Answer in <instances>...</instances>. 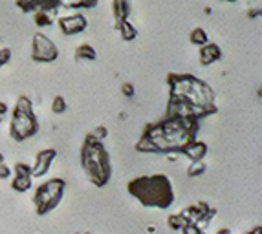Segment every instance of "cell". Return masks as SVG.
Listing matches in <instances>:
<instances>
[{
    "label": "cell",
    "instance_id": "6da1fadb",
    "mask_svg": "<svg viewBox=\"0 0 262 234\" xmlns=\"http://www.w3.org/2000/svg\"><path fill=\"white\" fill-rule=\"evenodd\" d=\"M169 104L165 117H189L204 119L216 113L214 90L202 79L189 74H170L167 77Z\"/></svg>",
    "mask_w": 262,
    "mask_h": 234
},
{
    "label": "cell",
    "instance_id": "7a4b0ae2",
    "mask_svg": "<svg viewBox=\"0 0 262 234\" xmlns=\"http://www.w3.org/2000/svg\"><path fill=\"white\" fill-rule=\"evenodd\" d=\"M198 121L189 117H163L149 125L136 143V150L145 154H182L191 141L196 139Z\"/></svg>",
    "mask_w": 262,
    "mask_h": 234
},
{
    "label": "cell",
    "instance_id": "3957f363",
    "mask_svg": "<svg viewBox=\"0 0 262 234\" xmlns=\"http://www.w3.org/2000/svg\"><path fill=\"white\" fill-rule=\"evenodd\" d=\"M128 194L134 196L145 207L169 208L174 203V189L172 183L163 174L140 176L128 183Z\"/></svg>",
    "mask_w": 262,
    "mask_h": 234
},
{
    "label": "cell",
    "instance_id": "277c9868",
    "mask_svg": "<svg viewBox=\"0 0 262 234\" xmlns=\"http://www.w3.org/2000/svg\"><path fill=\"white\" fill-rule=\"evenodd\" d=\"M81 167L90 183L96 186H105L112 176L110 154L105 148V143H99L90 135H86L81 147Z\"/></svg>",
    "mask_w": 262,
    "mask_h": 234
},
{
    "label": "cell",
    "instance_id": "5b68a950",
    "mask_svg": "<svg viewBox=\"0 0 262 234\" xmlns=\"http://www.w3.org/2000/svg\"><path fill=\"white\" fill-rule=\"evenodd\" d=\"M39 132V119L33 112V103L28 96H20L15 104L11 121H9V135L11 139L22 143Z\"/></svg>",
    "mask_w": 262,
    "mask_h": 234
},
{
    "label": "cell",
    "instance_id": "8992f818",
    "mask_svg": "<svg viewBox=\"0 0 262 234\" xmlns=\"http://www.w3.org/2000/svg\"><path fill=\"white\" fill-rule=\"evenodd\" d=\"M66 191V183L61 178H52L37 186L35 196H33V205L39 214H48L50 210L61 203L62 196Z\"/></svg>",
    "mask_w": 262,
    "mask_h": 234
},
{
    "label": "cell",
    "instance_id": "52a82bcc",
    "mask_svg": "<svg viewBox=\"0 0 262 234\" xmlns=\"http://www.w3.org/2000/svg\"><path fill=\"white\" fill-rule=\"evenodd\" d=\"M57 57H59V50L50 37H46L44 33L33 35V40H31V59L33 61L48 64V62L57 61Z\"/></svg>",
    "mask_w": 262,
    "mask_h": 234
},
{
    "label": "cell",
    "instance_id": "ba28073f",
    "mask_svg": "<svg viewBox=\"0 0 262 234\" xmlns=\"http://www.w3.org/2000/svg\"><path fill=\"white\" fill-rule=\"evenodd\" d=\"M57 24L61 28L62 35H79L83 33L84 30L88 28V20L81 11H75V13H68V15H61L57 18Z\"/></svg>",
    "mask_w": 262,
    "mask_h": 234
},
{
    "label": "cell",
    "instance_id": "9c48e42d",
    "mask_svg": "<svg viewBox=\"0 0 262 234\" xmlns=\"http://www.w3.org/2000/svg\"><path fill=\"white\" fill-rule=\"evenodd\" d=\"M57 157L55 148H44L35 156V163L31 165V178H42L50 172L53 161Z\"/></svg>",
    "mask_w": 262,
    "mask_h": 234
},
{
    "label": "cell",
    "instance_id": "30bf717a",
    "mask_svg": "<svg viewBox=\"0 0 262 234\" xmlns=\"http://www.w3.org/2000/svg\"><path fill=\"white\" fill-rule=\"evenodd\" d=\"M15 4L24 13H35V11H55L61 9V0H15Z\"/></svg>",
    "mask_w": 262,
    "mask_h": 234
},
{
    "label": "cell",
    "instance_id": "8fae6325",
    "mask_svg": "<svg viewBox=\"0 0 262 234\" xmlns=\"http://www.w3.org/2000/svg\"><path fill=\"white\" fill-rule=\"evenodd\" d=\"M15 178L11 181L13 191L17 192H28L33 186V178H31V165L26 163H17L15 165Z\"/></svg>",
    "mask_w": 262,
    "mask_h": 234
},
{
    "label": "cell",
    "instance_id": "7c38bea8",
    "mask_svg": "<svg viewBox=\"0 0 262 234\" xmlns=\"http://www.w3.org/2000/svg\"><path fill=\"white\" fill-rule=\"evenodd\" d=\"M180 214L187 220V223H192V225H194V223H198V221L204 220V218L213 216V208H211L207 203H204V201H198L196 205H191V207L184 208Z\"/></svg>",
    "mask_w": 262,
    "mask_h": 234
},
{
    "label": "cell",
    "instance_id": "4fadbf2b",
    "mask_svg": "<svg viewBox=\"0 0 262 234\" xmlns=\"http://www.w3.org/2000/svg\"><path fill=\"white\" fill-rule=\"evenodd\" d=\"M198 59H200L202 66H211L214 62H219L222 59V48L219 44L207 42L206 46H202L200 52H198Z\"/></svg>",
    "mask_w": 262,
    "mask_h": 234
},
{
    "label": "cell",
    "instance_id": "5bb4252c",
    "mask_svg": "<svg viewBox=\"0 0 262 234\" xmlns=\"http://www.w3.org/2000/svg\"><path fill=\"white\" fill-rule=\"evenodd\" d=\"M207 152H209L207 143L194 139V141H191V143H189L187 147L182 150V154H180V156H185L189 161H204V157L207 156Z\"/></svg>",
    "mask_w": 262,
    "mask_h": 234
},
{
    "label": "cell",
    "instance_id": "9a60e30c",
    "mask_svg": "<svg viewBox=\"0 0 262 234\" xmlns=\"http://www.w3.org/2000/svg\"><path fill=\"white\" fill-rule=\"evenodd\" d=\"M112 15L116 26H118L119 22L128 20V15H130V0H112Z\"/></svg>",
    "mask_w": 262,
    "mask_h": 234
},
{
    "label": "cell",
    "instance_id": "2e32d148",
    "mask_svg": "<svg viewBox=\"0 0 262 234\" xmlns=\"http://www.w3.org/2000/svg\"><path fill=\"white\" fill-rule=\"evenodd\" d=\"M116 30L119 31V35H121V39L125 40V42H132V40L138 39V28H136L130 20L119 22L118 26H116Z\"/></svg>",
    "mask_w": 262,
    "mask_h": 234
},
{
    "label": "cell",
    "instance_id": "e0dca14e",
    "mask_svg": "<svg viewBox=\"0 0 262 234\" xmlns=\"http://www.w3.org/2000/svg\"><path fill=\"white\" fill-rule=\"evenodd\" d=\"M99 4V0H61V8L66 9H92Z\"/></svg>",
    "mask_w": 262,
    "mask_h": 234
},
{
    "label": "cell",
    "instance_id": "ac0fdd59",
    "mask_svg": "<svg viewBox=\"0 0 262 234\" xmlns=\"http://www.w3.org/2000/svg\"><path fill=\"white\" fill-rule=\"evenodd\" d=\"M96 59H97V52L90 44H81L75 50V61H96Z\"/></svg>",
    "mask_w": 262,
    "mask_h": 234
},
{
    "label": "cell",
    "instance_id": "d6986e66",
    "mask_svg": "<svg viewBox=\"0 0 262 234\" xmlns=\"http://www.w3.org/2000/svg\"><path fill=\"white\" fill-rule=\"evenodd\" d=\"M55 15H57L55 11H35L33 13V22L39 28L52 26L53 22H55Z\"/></svg>",
    "mask_w": 262,
    "mask_h": 234
},
{
    "label": "cell",
    "instance_id": "ffe728a7",
    "mask_svg": "<svg viewBox=\"0 0 262 234\" xmlns=\"http://www.w3.org/2000/svg\"><path fill=\"white\" fill-rule=\"evenodd\" d=\"M189 40H191V44L202 48V46H206V44L209 42V37H207L204 28H194V30L189 33Z\"/></svg>",
    "mask_w": 262,
    "mask_h": 234
},
{
    "label": "cell",
    "instance_id": "44dd1931",
    "mask_svg": "<svg viewBox=\"0 0 262 234\" xmlns=\"http://www.w3.org/2000/svg\"><path fill=\"white\" fill-rule=\"evenodd\" d=\"M207 165L204 161H191V165L187 167V176L189 178H198L202 174H206Z\"/></svg>",
    "mask_w": 262,
    "mask_h": 234
},
{
    "label": "cell",
    "instance_id": "7402d4cb",
    "mask_svg": "<svg viewBox=\"0 0 262 234\" xmlns=\"http://www.w3.org/2000/svg\"><path fill=\"white\" fill-rule=\"evenodd\" d=\"M167 223H169L170 229H174V230H180V229H184L185 225H187V220H185L182 214H170L169 220H167Z\"/></svg>",
    "mask_w": 262,
    "mask_h": 234
},
{
    "label": "cell",
    "instance_id": "603a6c76",
    "mask_svg": "<svg viewBox=\"0 0 262 234\" xmlns=\"http://www.w3.org/2000/svg\"><path fill=\"white\" fill-rule=\"evenodd\" d=\"M66 108H68V104H66L64 97L62 96H55L52 101V112L57 113V115H61V113L66 112Z\"/></svg>",
    "mask_w": 262,
    "mask_h": 234
},
{
    "label": "cell",
    "instance_id": "cb8c5ba5",
    "mask_svg": "<svg viewBox=\"0 0 262 234\" xmlns=\"http://www.w3.org/2000/svg\"><path fill=\"white\" fill-rule=\"evenodd\" d=\"M88 135L92 139H96V141H99V143H103V141L108 137V128H106V126H96Z\"/></svg>",
    "mask_w": 262,
    "mask_h": 234
},
{
    "label": "cell",
    "instance_id": "d4e9b609",
    "mask_svg": "<svg viewBox=\"0 0 262 234\" xmlns=\"http://www.w3.org/2000/svg\"><path fill=\"white\" fill-rule=\"evenodd\" d=\"M121 93H123L125 97H128V99H132V97L136 96V88L132 86L130 83H123V84H121Z\"/></svg>",
    "mask_w": 262,
    "mask_h": 234
},
{
    "label": "cell",
    "instance_id": "484cf974",
    "mask_svg": "<svg viewBox=\"0 0 262 234\" xmlns=\"http://www.w3.org/2000/svg\"><path fill=\"white\" fill-rule=\"evenodd\" d=\"M9 61H11V50L2 48L0 50V68H2L4 64H8Z\"/></svg>",
    "mask_w": 262,
    "mask_h": 234
},
{
    "label": "cell",
    "instance_id": "4316f807",
    "mask_svg": "<svg viewBox=\"0 0 262 234\" xmlns=\"http://www.w3.org/2000/svg\"><path fill=\"white\" fill-rule=\"evenodd\" d=\"M11 174H13V170L9 169L8 167V163H0V179H8V178H11Z\"/></svg>",
    "mask_w": 262,
    "mask_h": 234
},
{
    "label": "cell",
    "instance_id": "83f0119b",
    "mask_svg": "<svg viewBox=\"0 0 262 234\" xmlns=\"http://www.w3.org/2000/svg\"><path fill=\"white\" fill-rule=\"evenodd\" d=\"M182 230H184V234H204L196 225H192V223H187Z\"/></svg>",
    "mask_w": 262,
    "mask_h": 234
},
{
    "label": "cell",
    "instance_id": "f1b7e54d",
    "mask_svg": "<svg viewBox=\"0 0 262 234\" xmlns=\"http://www.w3.org/2000/svg\"><path fill=\"white\" fill-rule=\"evenodd\" d=\"M8 112H9L8 104H6V103H2V101H0V125H2V123H4L6 115H8Z\"/></svg>",
    "mask_w": 262,
    "mask_h": 234
},
{
    "label": "cell",
    "instance_id": "f546056e",
    "mask_svg": "<svg viewBox=\"0 0 262 234\" xmlns=\"http://www.w3.org/2000/svg\"><path fill=\"white\" fill-rule=\"evenodd\" d=\"M255 17H260V8L249 9V18H255Z\"/></svg>",
    "mask_w": 262,
    "mask_h": 234
},
{
    "label": "cell",
    "instance_id": "4dcf8cb0",
    "mask_svg": "<svg viewBox=\"0 0 262 234\" xmlns=\"http://www.w3.org/2000/svg\"><path fill=\"white\" fill-rule=\"evenodd\" d=\"M248 234H262V230H260V227H255L253 230H249Z\"/></svg>",
    "mask_w": 262,
    "mask_h": 234
},
{
    "label": "cell",
    "instance_id": "1f68e13d",
    "mask_svg": "<svg viewBox=\"0 0 262 234\" xmlns=\"http://www.w3.org/2000/svg\"><path fill=\"white\" fill-rule=\"evenodd\" d=\"M216 234H231V230H229V229H220Z\"/></svg>",
    "mask_w": 262,
    "mask_h": 234
},
{
    "label": "cell",
    "instance_id": "d6a6232c",
    "mask_svg": "<svg viewBox=\"0 0 262 234\" xmlns=\"http://www.w3.org/2000/svg\"><path fill=\"white\" fill-rule=\"evenodd\" d=\"M147 230H149V232H156V227L150 225V227H147Z\"/></svg>",
    "mask_w": 262,
    "mask_h": 234
},
{
    "label": "cell",
    "instance_id": "836d02e7",
    "mask_svg": "<svg viewBox=\"0 0 262 234\" xmlns=\"http://www.w3.org/2000/svg\"><path fill=\"white\" fill-rule=\"evenodd\" d=\"M6 161V157H4V154H2V152H0V163H4Z\"/></svg>",
    "mask_w": 262,
    "mask_h": 234
},
{
    "label": "cell",
    "instance_id": "e575fe53",
    "mask_svg": "<svg viewBox=\"0 0 262 234\" xmlns=\"http://www.w3.org/2000/svg\"><path fill=\"white\" fill-rule=\"evenodd\" d=\"M226 2H236V0H226Z\"/></svg>",
    "mask_w": 262,
    "mask_h": 234
}]
</instances>
